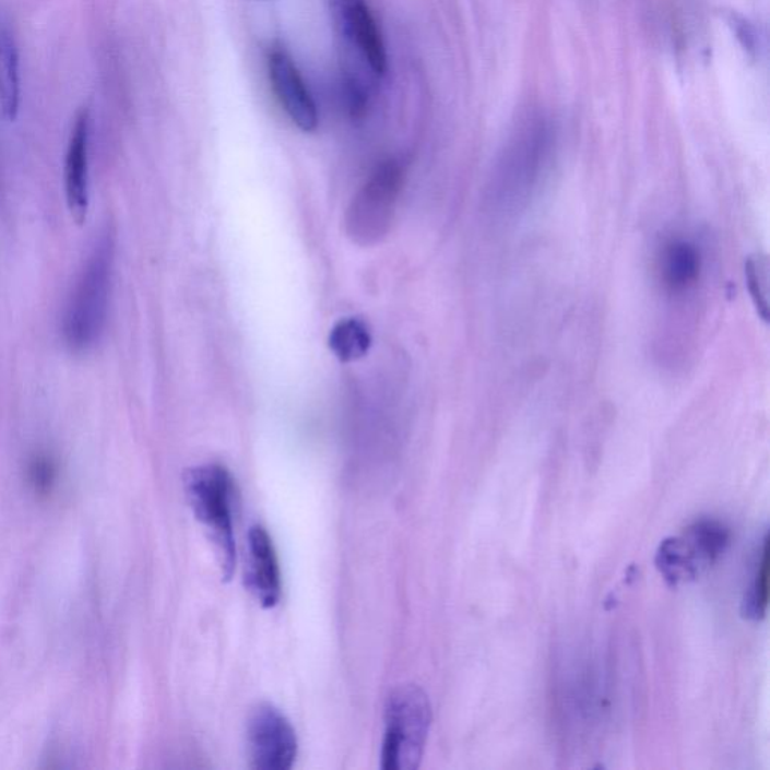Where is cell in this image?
Instances as JSON below:
<instances>
[{"instance_id": "1", "label": "cell", "mask_w": 770, "mask_h": 770, "mask_svg": "<svg viewBox=\"0 0 770 770\" xmlns=\"http://www.w3.org/2000/svg\"><path fill=\"white\" fill-rule=\"evenodd\" d=\"M553 139V129L542 118L513 134L489 183L488 201L496 213L517 214L529 205L548 166Z\"/></svg>"}, {"instance_id": "2", "label": "cell", "mask_w": 770, "mask_h": 770, "mask_svg": "<svg viewBox=\"0 0 770 770\" xmlns=\"http://www.w3.org/2000/svg\"><path fill=\"white\" fill-rule=\"evenodd\" d=\"M234 488L233 476L221 464L198 465L183 474L187 501L217 549L225 581L234 577L237 561L233 518Z\"/></svg>"}, {"instance_id": "3", "label": "cell", "mask_w": 770, "mask_h": 770, "mask_svg": "<svg viewBox=\"0 0 770 770\" xmlns=\"http://www.w3.org/2000/svg\"><path fill=\"white\" fill-rule=\"evenodd\" d=\"M433 709L417 685H402L387 698L381 768L414 770L420 766L428 742Z\"/></svg>"}, {"instance_id": "4", "label": "cell", "mask_w": 770, "mask_h": 770, "mask_svg": "<svg viewBox=\"0 0 770 770\" xmlns=\"http://www.w3.org/2000/svg\"><path fill=\"white\" fill-rule=\"evenodd\" d=\"M111 261L114 242L106 235L99 238L98 245L87 259L85 270L82 271L68 305L63 333L71 348L86 350L98 341L106 321Z\"/></svg>"}, {"instance_id": "5", "label": "cell", "mask_w": 770, "mask_h": 770, "mask_svg": "<svg viewBox=\"0 0 770 770\" xmlns=\"http://www.w3.org/2000/svg\"><path fill=\"white\" fill-rule=\"evenodd\" d=\"M404 175L398 159H387L355 194L346 214V230L355 242L374 245L389 233Z\"/></svg>"}, {"instance_id": "6", "label": "cell", "mask_w": 770, "mask_h": 770, "mask_svg": "<svg viewBox=\"0 0 770 770\" xmlns=\"http://www.w3.org/2000/svg\"><path fill=\"white\" fill-rule=\"evenodd\" d=\"M246 734L251 768L258 770L293 768L298 753L297 733L281 710L269 703L257 706L247 720Z\"/></svg>"}, {"instance_id": "7", "label": "cell", "mask_w": 770, "mask_h": 770, "mask_svg": "<svg viewBox=\"0 0 770 770\" xmlns=\"http://www.w3.org/2000/svg\"><path fill=\"white\" fill-rule=\"evenodd\" d=\"M333 11L342 37L358 51L370 73L378 79L384 75L386 46L366 0H333Z\"/></svg>"}, {"instance_id": "8", "label": "cell", "mask_w": 770, "mask_h": 770, "mask_svg": "<svg viewBox=\"0 0 770 770\" xmlns=\"http://www.w3.org/2000/svg\"><path fill=\"white\" fill-rule=\"evenodd\" d=\"M90 138L91 111L83 107L71 127L66 157L67 205L79 226L90 213Z\"/></svg>"}, {"instance_id": "9", "label": "cell", "mask_w": 770, "mask_h": 770, "mask_svg": "<svg viewBox=\"0 0 770 770\" xmlns=\"http://www.w3.org/2000/svg\"><path fill=\"white\" fill-rule=\"evenodd\" d=\"M269 68L275 95L295 126L306 133L317 130V103L289 55L283 50H274L270 55Z\"/></svg>"}, {"instance_id": "10", "label": "cell", "mask_w": 770, "mask_h": 770, "mask_svg": "<svg viewBox=\"0 0 770 770\" xmlns=\"http://www.w3.org/2000/svg\"><path fill=\"white\" fill-rule=\"evenodd\" d=\"M246 588L263 608H274L282 600V573L269 532L253 525L247 536Z\"/></svg>"}, {"instance_id": "11", "label": "cell", "mask_w": 770, "mask_h": 770, "mask_svg": "<svg viewBox=\"0 0 770 770\" xmlns=\"http://www.w3.org/2000/svg\"><path fill=\"white\" fill-rule=\"evenodd\" d=\"M662 287L672 297H685L700 281L703 258L694 242L684 238L666 239L660 251Z\"/></svg>"}, {"instance_id": "12", "label": "cell", "mask_w": 770, "mask_h": 770, "mask_svg": "<svg viewBox=\"0 0 770 770\" xmlns=\"http://www.w3.org/2000/svg\"><path fill=\"white\" fill-rule=\"evenodd\" d=\"M654 562L666 584L672 588H677L682 582L696 580L706 568H709L700 550L685 533L682 536L662 541Z\"/></svg>"}, {"instance_id": "13", "label": "cell", "mask_w": 770, "mask_h": 770, "mask_svg": "<svg viewBox=\"0 0 770 770\" xmlns=\"http://www.w3.org/2000/svg\"><path fill=\"white\" fill-rule=\"evenodd\" d=\"M20 56L10 31H0V114L7 121H15L20 110Z\"/></svg>"}, {"instance_id": "14", "label": "cell", "mask_w": 770, "mask_h": 770, "mask_svg": "<svg viewBox=\"0 0 770 770\" xmlns=\"http://www.w3.org/2000/svg\"><path fill=\"white\" fill-rule=\"evenodd\" d=\"M768 534L758 546L756 565H754L751 581L745 590L742 600V616L748 620L760 621L766 617L769 605V549Z\"/></svg>"}, {"instance_id": "15", "label": "cell", "mask_w": 770, "mask_h": 770, "mask_svg": "<svg viewBox=\"0 0 770 770\" xmlns=\"http://www.w3.org/2000/svg\"><path fill=\"white\" fill-rule=\"evenodd\" d=\"M330 348L342 362L362 358L372 345L369 327L362 319H342L330 333Z\"/></svg>"}, {"instance_id": "16", "label": "cell", "mask_w": 770, "mask_h": 770, "mask_svg": "<svg viewBox=\"0 0 770 770\" xmlns=\"http://www.w3.org/2000/svg\"><path fill=\"white\" fill-rule=\"evenodd\" d=\"M745 279L757 313L769 321V261L765 254H751L745 262Z\"/></svg>"}, {"instance_id": "17", "label": "cell", "mask_w": 770, "mask_h": 770, "mask_svg": "<svg viewBox=\"0 0 770 770\" xmlns=\"http://www.w3.org/2000/svg\"><path fill=\"white\" fill-rule=\"evenodd\" d=\"M29 473L32 484L37 486V488H49V485L54 484L55 481L56 466L51 459L37 457L32 461Z\"/></svg>"}, {"instance_id": "18", "label": "cell", "mask_w": 770, "mask_h": 770, "mask_svg": "<svg viewBox=\"0 0 770 770\" xmlns=\"http://www.w3.org/2000/svg\"><path fill=\"white\" fill-rule=\"evenodd\" d=\"M732 25L736 29L737 38L744 44L745 49L749 51L756 50V34L753 27L745 20L733 17Z\"/></svg>"}]
</instances>
